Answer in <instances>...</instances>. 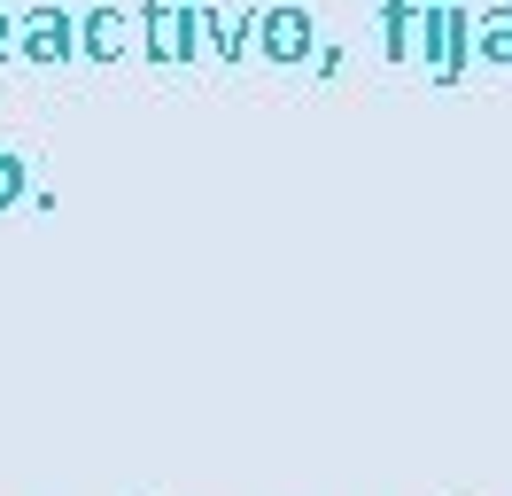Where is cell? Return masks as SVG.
Returning <instances> with one entry per match:
<instances>
[{"mask_svg": "<svg viewBox=\"0 0 512 496\" xmlns=\"http://www.w3.org/2000/svg\"><path fill=\"white\" fill-rule=\"evenodd\" d=\"M419 62L435 86H458L474 62V8L466 0H427L419 8Z\"/></svg>", "mask_w": 512, "mask_h": 496, "instance_id": "obj_1", "label": "cell"}, {"mask_svg": "<svg viewBox=\"0 0 512 496\" xmlns=\"http://www.w3.org/2000/svg\"><path fill=\"white\" fill-rule=\"evenodd\" d=\"M202 16L210 0H140V55L148 62H202Z\"/></svg>", "mask_w": 512, "mask_h": 496, "instance_id": "obj_2", "label": "cell"}, {"mask_svg": "<svg viewBox=\"0 0 512 496\" xmlns=\"http://www.w3.org/2000/svg\"><path fill=\"white\" fill-rule=\"evenodd\" d=\"M319 55V24L303 0H264L256 8V62H311Z\"/></svg>", "mask_w": 512, "mask_h": 496, "instance_id": "obj_3", "label": "cell"}, {"mask_svg": "<svg viewBox=\"0 0 512 496\" xmlns=\"http://www.w3.org/2000/svg\"><path fill=\"white\" fill-rule=\"evenodd\" d=\"M16 62H78V16L63 0H32L16 16Z\"/></svg>", "mask_w": 512, "mask_h": 496, "instance_id": "obj_4", "label": "cell"}, {"mask_svg": "<svg viewBox=\"0 0 512 496\" xmlns=\"http://www.w3.org/2000/svg\"><path fill=\"white\" fill-rule=\"evenodd\" d=\"M125 47H132V16L109 8V0H94V8L78 16V62H117Z\"/></svg>", "mask_w": 512, "mask_h": 496, "instance_id": "obj_5", "label": "cell"}, {"mask_svg": "<svg viewBox=\"0 0 512 496\" xmlns=\"http://www.w3.org/2000/svg\"><path fill=\"white\" fill-rule=\"evenodd\" d=\"M202 47L218 62H249L256 55V8H210L202 16Z\"/></svg>", "mask_w": 512, "mask_h": 496, "instance_id": "obj_6", "label": "cell"}, {"mask_svg": "<svg viewBox=\"0 0 512 496\" xmlns=\"http://www.w3.org/2000/svg\"><path fill=\"white\" fill-rule=\"evenodd\" d=\"M474 62H497V70H512V0H489V8H474Z\"/></svg>", "mask_w": 512, "mask_h": 496, "instance_id": "obj_7", "label": "cell"}, {"mask_svg": "<svg viewBox=\"0 0 512 496\" xmlns=\"http://www.w3.org/2000/svg\"><path fill=\"white\" fill-rule=\"evenodd\" d=\"M419 8H427V0H381V47H388V62H419Z\"/></svg>", "mask_w": 512, "mask_h": 496, "instance_id": "obj_8", "label": "cell"}, {"mask_svg": "<svg viewBox=\"0 0 512 496\" xmlns=\"http://www.w3.org/2000/svg\"><path fill=\"white\" fill-rule=\"evenodd\" d=\"M39 179H32V155H16V148H0V210H16V202H32Z\"/></svg>", "mask_w": 512, "mask_h": 496, "instance_id": "obj_9", "label": "cell"}, {"mask_svg": "<svg viewBox=\"0 0 512 496\" xmlns=\"http://www.w3.org/2000/svg\"><path fill=\"white\" fill-rule=\"evenodd\" d=\"M0 62H16V8H0Z\"/></svg>", "mask_w": 512, "mask_h": 496, "instance_id": "obj_10", "label": "cell"}]
</instances>
